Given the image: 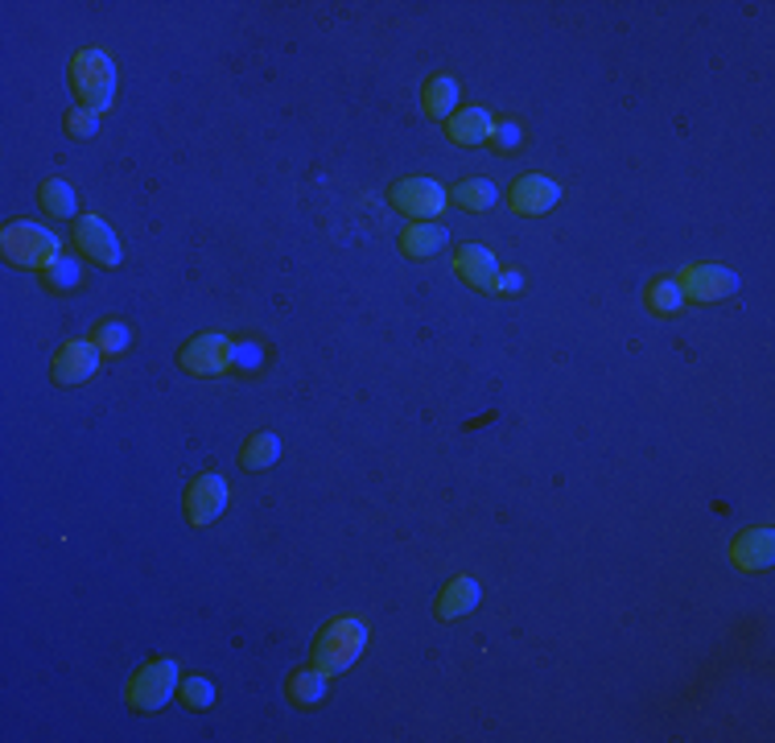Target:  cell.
<instances>
[{"instance_id":"e0dca14e","label":"cell","mask_w":775,"mask_h":743,"mask_svg":"<svg viewBox=\"0 0 775 743\" xmlns=\"http://www.w3.org/2000/svg\"><path fill=\"white\" fill-rule=\"evenodd\" d=\"M446 227H437V223H408L401 236V248L404 256H413V261H429L446 248Z\"/></svg>"},{"instance_id":"f1b7e54d","label":"cell","mask_w":775,"mask_h":743,"mask_svg":"<svg viewBox=\"0 0 775 743\" xmlns=\"http://www.w3.org/2000/svg\"><path fill=\"white\" fill-rule=\"evenodd\" d=\"M496 289H503V294H516V289H524V277H520V269H499Z\"/></svg>"},{"instance_id":"9a60e30c","label":"cell","mask_w":775,"mask_h":743,"mask_svg":"<svg viewBox=\"0 0 775 743\" xmlns=\"http://www.w3.org/2000/svg\"><path fill=\"white\" fill-rule=\"evenodd\" d=\"M446 132L450 141L458 145H491V132H496V120L487 108H458L446 120Z\"/></svg>"},{"instance_id":"3957f363","label":"cell","mask_w":775,"mask_h":743,"mask_svg":"<svg viewBox=\"0 0 775 743\" xmlns=\"http://www.w3.org/2000/svg\"><path fill=\"white\" fill-rule=\"evenodd\" d=\"M71 87L87 112H108L116 95V66L104 50H78L71 59Z\"/></svg>"},{"instance_id":"4fadbf2b","label":"cell","mask_w":775,"mask_h":743,"mask_svg":"<svg viewBox=\"0 0 775 743\" xmlns=\"http://www.w3.org/2000/svg\"><path fill=\"white\" fill-rule=\"evenodd\" d=\"M454 273H458L470 289H496L499 261L487 253L482 244H463V248L454 253Z\"/></svg>"},{"instance_id":"9c48e42d","label":"cell","mask_w":775,"mask_h":743,"mask_svg":"<svg viewBox=\"0 0 775 743\" xmlns=\"http://www.w3.org/2000/svg\"><path fill=\"white\" fill-rule=\"evenodd\" d=\"M99 355L104 351L95 348V339H66L50 360V376L54 384H87L99 372Z\"/></svg>"},{"instance_id":"ffe728a7","label":"cell","mask_w":775,"mask_h":743,"mask_svg":"<svg viewBox=\"0 0 775 743\" xmlns=\"http://www.w3.org/2000/svg\"><path fill=\"white\" fill-rule=\"evenodd\" d=\"M38 199L46 206L50 215H59V220H75V187L66 182V178H46L42 187H38Z\"/></svg>"},{"instance_id":"44dd1931","label":"cell","mask_w":775,"mask_h":743,"mask_svg":"<svg viewBox=\"0 0 775 743\" xmlns=\"http://www.w3.org/2000/svg\"><path fill=\"white\" fill-rule=\"evenodd\" d=\"M644 301H648L651 315H660V318H672L684 306L681 289H677V282H672V277H660V282H651L648 289H644Z\"/></svg>"},{"instance_id":"7a4b0ae2","label":"cell","mask_w":775,"mask_h":743,"mask_svg":"<svg viewBox=\"0 0 775 743\" xmlns=\"http://www.w3.org/2000/svg\"><path fill=\"white\" fill-rule=\"evenodd\" d=\"M0 253H4V261L17 265V269L46 273L50 265L63 256V248H59V236H54L50 227H42V223H33V220H17L0 232Z\"/></svg>"},{"instance_id":"30bf717a","label":"cell","mask_w":775,"mask_h":743,"mask_svg":"<svg viewBox=\"0 0 775 743\" xmlns=\"http://www.w3.org/2000/svg\"><path fill=\"white\" fill-rule=\"evenodd\" d=\"M75 244L83 256H92L95 265H120V240L99 215H78L75 220Z\"/></svg>"},{"instance_id":"8992f818","label":"cell","mask_w":775,"mask_h":743,"mask_svg":"<svg viewBox=\"0 0 775 743\" xmlns=\"http://www.w3.org/2000/svg\"><path fill=\"white\" fill-rule=\"evenodd\" d=\"M232 500V491H227V479L215 471H202L194 475L187 484V521L194 529H206V524H215L223 517V508Z\"/></svg>"},{"instance_id":"8fae6325","label":"cell","mask_w":775,"mask_h":743,"mask_svg":"<svg viewBox=\"0 0 775 743\" xmlns=\"http://www.w3.org/2000/svg\"><path fill=\"white\" fill-rule=\"evenodd\" d=\"M508 199H512L516 215H544V211H553V206L561 203V187L544 174H524V178H516V187Z\"/></svg>"},{"instance_id":"52a82bcc","label":"cell","mask_w":775,"mask_h":743,"mask_svg":"<svg viewBox=\"0 0 775 743\" xmlns=\"http://www.w3.org/2000/svg\"><path fill=\"white\" fill-rule=\"evenodd\" d=\"M388 199H392L396 211L413 215V223H429L446 211V190L437 187L434 178H404V182L388 190Z\"/></svg>"},{"instance_id":"d6986e66","label":"cell","mask_w":775,"mask_h":743,"mask_svg":"<svg viewBox=\"0 0 775 743\" xmlns=\"http://www.w3.org/2000/svg\"><path fill=\"white\" fill-rule=\"evenodd\" d=\"M280 459V443L277 434H252L248 443H244V450H240V463H244V471H268L273 463Z\"/></svg>"},{"instance_id":"5b68a950","label":"cell","mask_w":775,"mask_h":743,"mask_svg":"<svg viewBox=\"0 0 775 743\" xmlns=\"http://www.w3.org/2000/svg\"><path fill=\"white\" fill-rule=\"evenodd\" d=\"M672 282H677L684 301H722L739 294V273L726 269V265H689Z\"/></svg>"},{"instance_id":"6da1fadb","label":"cell","mask_w":775,"mask_h":743,"mask_svg":"<svg viewBox=\"0 0 775 743\" xmlns=\"http://www.w3.org/2000/svg\"><path fill=\"white\" fill-rule=\"evenodd\" d=\"M368 649V624L359 616H339L330 619L318 640H314V669H322L326 678L335 673H347L351 665L363 657Z\"/></svg>"},{"instance_id":"83f0119b","label":"cell","mask_w":775,"mask_h":743,"mask_svg":"<svg viewBox=\"0 0 775 743\" xmlns=\"http://www.w3.org/2000/svg\"><path fill=\"white\" fill-rule=\"evenodd\" d=\"M491 145H496L499 153H512V149L524 145V128L516 125V120H503V125H496V132H491Z\"/></svg>"},{"instance_id":"2e32d148","label":"cell","mask_w":775,"mask_h":743,"mask_svg":"<svg viewBox=\"0 0 775 743\" xmlns=\"http://www.w3.org/2000/svg\"><path fill=\"white\" fill-rule=\"evenodd\" d=\"M458 95H463V87H458L454 75H429L425 87H421V104H425V112L434 120H450L454 108H458Z\"/></svg>"},{"instance_id":"7402d4cb","label":"cell","mask_w":775,"mask_h":743,"mask_svg":"<svg viewBox=\"0 0 775 743\" xmlns=\"http://www.w3.org/2000/svg\"><path fill=\"white\" fill-rule=\"evenodd\" d=\"M496 199H499V190L491 187V182H458V187H454V203L463 206V211H470V215L491 211Z\"/></svg>"},{"instance_id":"277c9868","label":"cell","mask_w":775,"mask_h":743,"mask_svg":"<svg viewBox=\"0 0 775 743\" xmlns=\"http://www.w3.org/2000/svg\"><path fill=\"white\" fill-rule=\"evenodd\" d=\"M173 690H178V661L161 657V661L140 665L137 673H132V681H128L125 698L137 714H149V711H161L173 698Z\"/></svg>"},{"instance_id":"ba28073f","label":"cell","mask_w":775,"mask_h":743,"mask_svg":"<svg viewBox=\"0 0 775 743\" xmlns=\"http://www.w3.org/2000/svg\"><path fill=\"white\" fill-rule=\"evenodd\" d=\"M178 364L187 368L190 376H223V372H232V339L215 331L199 335L178 351Z\"/></svg>"},{"instance_id":"d4e9b609","label":"cell","mask_w":775,"mask_h":743,"mask_svg":"<svg viewBox=\"0 0 775 743\" xmlns=\"http://www.w3.org/2000/svg\"><path fill=\"white\" fill-rule=\"evenodd\" d=\"M66 137L71 141H95L99 137V112H87V108H71L66 112Z\"/></svg>"},{"instance_id":"4316f807","label":"cell","mask_w":775,"mask_h":743,"mask_svg":"<svg viewBox=\"0 0 775 743\" xmlns=\"http://www.w3.org/2000/svg\"><path fill=\"white\" fill-rule=\"evenodd\" d=\"M182 702L194 707V711H206V707L215 702V686H211L206 678H190L187 686H182Z\"/></svg>"},{"instance_id":"5bb4252c","label":"cell","mask_w":775,"mask_h":743,"mask_svg":"<svg viewBox=\"0 0 775 743\" xmlns=\"http://www.w3.org/2000/svg\"><path fill=\"white\" fill-rule=\"evenodd\" d=\"M479 583L475 579H466V574H454L450 583L442 586V595H437V619H446V624H454V619L470 616L475 607H479Z\"/></svg>"},{"instance_id":"7c38bea8","label":"cell","mask_w":775,"mask_h":743,"mask_svg":"<svg viewBox=\"0 0 775 743\" xmlns=\"http://www.w3.org/2000/svg\"><path fill=\"white\" fill-rule=\"evenodd\" d=\"M772 558H775L772 529H746V533H739L734 545H730V562L739 570H751V574H760V570L772 566Z\"/></svg>"},{"instance_id":"603a6c76","label":"cell","mask_w":775,"mask_h":743,"mask_svg":"<svg viewBox=\"0 0 775 743\" xmlns=\"http://www.w3.org/2000/svg\"><path fill=\"white\" fill-rule=\"evenodd\" d=\"M42 282H46L50 294H71V289L83 285V273H78V265L71 261V256H59V261L42 273Z\"/></svg>"},{"instance_id":"cb8c5ba5","label":"cell","mask_w":775,"mask_h":743,"mask_svg":"<svg viewBox=\"0 0 775 743\" xmlns=\"http://www.w3.org/2000/svg\"><path fill=\"white\" fill-rule=\"evenodd\" d=\"M95 348L104 351V355H120V351H128V343H132V331H128L125 322H116V318H108V322H99L95 327Z\"/></svg>"},{"instance_id":"484cf974","label":"cell","mask_w":775,"mask_h":743,"mask_svg":"<svg viewBox=\"0 0 775 743\" xmlns=\"http://www.w3.org/2000/svg\"><path fill=\"white\" fill-rule=\"evenodd\" d=\"M264 364V348L256 343V339H240V343H232V368L240 372V376H256Z\"/></svg>"},{"instance_id":"ac0fdd59","label":"cell","mask_w":775,"mask_h":743,"mask_svg":"<svg viewBox=\"0 0 775 743\" xmlns=\"http://www.w3.org/2000/svg\"><path fill=\"white\" fill-rule=\"evenodd\" d=\"M285 694H289V702L301 707V711L322 707L326 702V673L322 669H297V673H289V681H285Z\"/></svg>"}]
</instances>
